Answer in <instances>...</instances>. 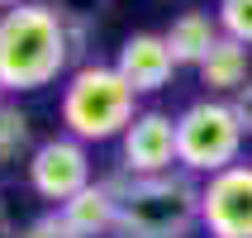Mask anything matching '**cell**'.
Here are the masks:
<instances>
[{
	"label": "cell",
	"mask_w": 252,
	"mask_h": 238,
	"mask_svg": "<svg viewBox=\"0 0 252 238\" xmlns=\"http://www.w3.org/2000/svg\"><path fill=\"white\" fill-rule=\"evenodd\" d=\"M71 67L67 24L57 5L29 0L0 14V86L5 91H43Z\"/></svg>",
	"instance_id": "obj_1"
},
{
	"label": "cell",
	"mask_w": 252,
	"mask_h": 238,
	"mask_svg": "<svg viewBox=\"0 0 252 238\" xmlns=\"http://www.w3.org/2000/svg\"><path fill=\"white\" fill-rule=\"evenodd\" d=\"M119 196V238H190L200 224V186L186 171L105 176Z\"/></svg>",
	"instance_id": "obj_2"
},
{
	"label": "cell",
	"mask_w": 252,
	"mask_h": 238,
	"mask_svg": "<svg viewBox=\"0 0 252 238\" xmlns=\"http://www.w3.org/2000/svg\"><path fill=\"white\" fill-rule=\"evenodd\" d=\"M138 114H143L138 91L124 81L119 67H105V62L71 67L67 86H62V105H57V119L67 129V138H76V143L124 138Z\"/></svg>",
	"instance_id": "obj_3"
},
{
	"label": "cell",
	"mask_w": 252,
	"mask_h": 238,
	"mask_svg": "<svg viewBox=\"0 0 252 238\" xmlns=\"http://www.w3.org/2000/svg\"><path fill=\"white\" fill-rule=\"evenodd\" d=\"M243 124L228 100H195L176 114V153H181V171L186 176H219V171L238 167L243 153Z\"/></svg>",
	"instance_id": "obj_4"
},
{
	"label": "cell",
	"mask_w": 252,
	"mask_h": 238,
	"mask_svg": "<svg viewBox=\"0 0 252 238\" xmlns=\"http://www.w3.org/2000/svg\"><path fill=\"white\" fill-rule=\"evenodd\" d=\"M200 224L210 238H252V162H238L200 186Z\"/></svg>",
	"instance_id": "obj_5"
},
{
	"label": "cell",
	"mask_w": 252,
	"mask_h": 238,
	"mask_svg": "<svg viewBox=\"0 0 252 238\" xmlns=\"http://www.w3.org/2000/svg\"><path fill=\"white\" fill-rule=\"evenodd\" d=\"M29 186H33L43 200H53L57 210H62L71 196H81L86 186H91V157H86V143L67 138V134L38 143L33 157H29Z\"/></svg>",
	"instance_id": "obj_6"
},
{
	"label": "cell",
	"mask_w": 252,
	"mask_h": 238,
	"mask_svg": "<svg viewBox=\"0 0 252 238\" xmlns=\"http://www.w3.org/2000/svg\"><path fill=\"white\" fill-rule=\"evenodd\" d=\"M171 167H181L176 119L162 110H143L128 124V134L119 138V171H128V176H167Z\"/></svg>",
	"instance_id": "obj_7"
},
{
	"label": "cell",
	"mask_w": 252,
	"mask_h": 238,
	"mask_svg": "<svg viewBox=\"0 0 252 238\" xmlns=\"http://www.w3.org/2000/svg\"><path fill=\"white\" fill-rule=\"evenodd\" d=\"M114 67L124 71V81L138 91V96H153V91H167L171 71H176V57H171L167 38L162 34H128Z\"/></svg>",
	"instance_id": "obj_8"
},
{
	"label": "cell",
	"mask_w": 252,
	"mask_h": 238,
	"mask_svg": "<svg viewBox=\"0 0 252 238\" xmlns=\"http://www.w3.org/2000/svg\"><path fill=\"white\" fill-rule=\"evenodd\" d=\"M162 38H167L171 57H176V67H200V62L219 48L224 29H219V19H214L210 10H181V14L167 24V34H162Z\"/></svg>",
	"instance_id": "obj_9"
},
{
	"label": "cell",
	"mask_w": 252,
	"mask_h": 238,
	"mask_svg": "<svg viewBox=\"0 0 252 238\" xmlns=\"http://www.w3.org/2000/svg\"><path fill=\"white\" fill-rule=\"evenodd\" d=\"M62 219L81 238H105V234H119V196H114L110 181H91L81 196H71L62 205Z\"/></svg>",
	"instance_id": "obj_10"
},
{
	"label": "cell",
	"mask_w": 252,
	"mask_h": 238,
	"mask_svg": "<svg viewBox=\"0 0 252 238\" xmlns=\"http://www.w3.org/2000/svg\"><path fill=\"white\" fill-rule=\"evenodd\" d=\"M248 67H252V48H243V43H233V38H219V48L200 62V86H205L214 100L233 96V91H243V86L252 81Z\"/></svg>",
	"instance_id": "obj_11"
},
{
	"label": "cell",
	"mask_w": 252,
	"mask_h": 238,
	"mask_svg": "<svg viewBox=\"0 0 252 238\" xmlns=\"http://www.w3.org/2000/svg\"><path fill=\"white\" fill-rule=\"evenodd\" d=\"M33 119H29L24 110H14V105H5L0 110V167H10V162H19V157H33Z\"/></svg>",
	"instance_id": "obj_12"
},
{
	"label": "cell",
	"mask_w": 252,
	"mask_h": 238,
	"mask_svg": "<svg viewBox=\"0 0 252 238\" xmlns=\"http://www.w3.org/2000/svg\"><path fill=\"white\" fill-rule=\"evenodd\" d=\"M214 19H219V29H224V38L252 48V0H219Z\"/></svg>",
	"instance_id": "obj_13"
},
{
	"label": "cell",
	"mask_w": 252,
	"mask_h": 238,
	"mask_svg": "<svg viewBox=\"0 0 252 238\" xmlns=\"http://www.w3.org/2000/svg\"><path fill=\"white\" fill-rule=\"evenodd\" d=\"M19 238H81V234L62 219V210H53V214H38V219H33Z\"/></svg>",
	"instance_id": "obj_14"
},
{
	"label": "cell",
	"mask_w": 252,
	"mask_h": 238,
	"mask_svg": "<svg viewBox=\"0 0 252 238\" xmlns=\"http://www.w3.org/2000/svg\"><path fill=\"white\" fill-rule=\"evenodd\" d=\"M100 10H105V0H57V14H67V19H91L95 24Z\"/></svg>",
	"instance_id": "obj_15"
},
{
	"label": "cell",
	"mask_w": 252,
	"mask_h": 238,
	"mask_svg": "<svg viewBox=\"0 0 252 238\" xmlns=\"http://www.w3.org/2000/svg\"><path fill=\"white\" fill-rule=\"evenodd\" d=\"M228 105H233V114H238L243 134H252V81L243 86V91H233V96H228Z\"/></svg>",
	"instance_id": "obj_16"
},
{
	"label": "cell",
	"mask_w": 252,
	"mask_h": 238,
	"mask_svg": "<svg viewBox=\"0 0 252 238\" xmlns=\"http://www.w3.org/2000/svg\"><path fill=\"white\" fill-rule=\"evenodd\" d=\"M19 5H29V0H0V14H5V10H19Z\"/></svg>",
	"instance_id": "obj_17"
},
{
	"label": "cell",
	"mask_w": 252,
	"mask_h": 238,
	"mask_svg": "<svg viewBox=\"0 0 252 238\" xmlns=\"http://www.w3.org/2000/svg\"><path fill=\"white\" fill-rule=\"evenodd\" d=\"M0 238H19V229H5V224H0Z\"/></svg>",
	"instance_id": "obj_18"
},
{
	"label": "cell",
	"mask_w": 252,
	"mask_h": 238,
	"mask_svg": "<svg viewBox=\"0 0 252 238\" xmlns=\"http://www.w3.org/2000/svg\"><path fill=\"white\" fill-rule=\"evenodd\" d=\"M0 224H5V200H0Z\"/></svg>",
	"instance_id": "obj_19"
},
{
	"label": "cell",
	"mask_w": 252,
	"mask_h": 238,
	"mask_svg": "<svg viewBox=\"0 0 252 238\" xmlns=\"http://www.w3.org/2000/svg\"><path fill=\"white\" fill-rule=\"evenodd\" d=\"M0 110H5V86H0Z\"/></svg>",
	"instance_id": "obj_20"
}]
</instances>
